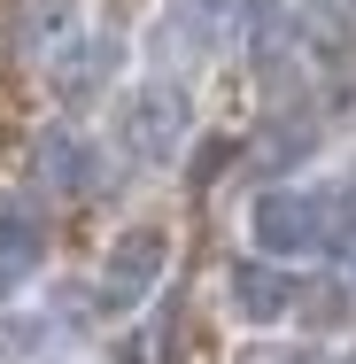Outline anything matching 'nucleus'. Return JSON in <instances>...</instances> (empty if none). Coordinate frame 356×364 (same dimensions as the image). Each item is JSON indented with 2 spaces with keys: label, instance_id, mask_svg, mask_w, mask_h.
Segmentation results:
<instances>
[{
  "label": "nucleus",
  "instance_id": "9d476101",
  "mask_svg": "<svg viewBox=\"0 0 356 364\" xmlns=\"http://www.w3.org/2000/svg\"><path fill=\"white\" fill-rule=\"evenodd\" d=\"M302 23L318 47H349L356 39V0H302Z\"/></svg>",
  "mask_w": 356,
  "mask_h": 364
},
{
  "label": "nucleus",
  "instance_id": "423d86ee",
  "mask_svg": "<svg viewBox=\"0 0 356 364\" xmlns=\"http://www.w3.org/2000/svg\"><path fill=\"white\" fill-rule=\"evenodd\" d=\"M39 256H47V225H39V210H31L23 194H0V294L16 287Z\"/></svg>",
  "mask_w": 356,
  "mask_h": 364
},
{
  "label": "nucleus",
  "instance_id": "7ed1b4c3",
  "mask_svg": "<svg viewBox=\"0 0 356 364\" xmlns=\"http://www.w3.org/2000/svg\"><path fill=\"white\" fill-rule=\"evenodd\" d=\"M186 132H194V109H186V93L178 85H140L132 101H124V117H117V140H124V155H140V163H171L178 147H186Z\"/></svg>",
  "mask_w": 356,
  "mask_h": 364
},
{
  "label": "nucleus",
  "instance_id": "f03ea898",
  "mask_svg": "<svg viewBox=\"0 0 356 364\" xmlns=\"http://www.w3.org/2000/svg\"><path fill=\"white\" fill-rule=\"evenodd\" d=\"M163 272H171V232L163 225L117 232L109 256H101V310H140L147 294L163 287Z\"/></svg>",
  "mask_w": 356,
  "mask_h": 364
},
{
  "label": "nucleus",
  "instance_id": "f257e3e1",
  "mask_svg": "<svg viewBox=\"0 0 356 364\" xmlns=\"http://www.w3.org/2000/svg\"><path fill=\"white\" fill-rule=\"evenodd\" d=\"M248 232L271 264H294V256H318V248L341 240V202H325L310 186H271V194H256Z\"/></svg>",
  "mask_w": 356,
  "mask_h": 364
},
{
  "label": "nucleus",
  "instance_id": "6e6552de",
  "mask_svg": "<svg viewBox=\"0 0 356 364\" xmlns=\"http://www.w3.org/2000/svg\"><path fill=\"white\" fill-rule=\"evenodd\" d=\"M225 8H232V0H171V8H163V47H171V55H202L217 39V23H225Z\"/></svg>",
  "mask_w": 356,
  "mask_h": 364
},
{
  "label": "nucleus",
  "instance_id": "0eeeda50",
  "mask_svg": "<svg viewBox=\"0 0 356 364\" xmlns=\"http://www.w3.org/2000/svg\"><path fill=\"white\" fill-rule=\"evenodd\" d=\"M117 63H124V47H117V39H70V47H63V63H55V93L77 109V101H93V93L117 77Z\"/></svg>",
  "mask_w": 356,
  "mask_h": 364
},
{
  "label": "nucleus",
  "instance_id": "1a4fd4ad",
  "mask_svg": "<svg viewBox=\"0 0 356 364\" xmlns=\"http://www.w3.org/2000/svg\"><path fill=\"white\" fill-rule=\"evenodd\" d=\"M77 31V0H31L23 8V47L31 55H63Z\"/></svg>",
  "mask_w": 356,
  "mask_h": 364
},
{
  "label": "nucleus",
  "instance_id": "f8f14e48",
  "mask_svg": "<svg viewBox=\"0 0 356 364\" xmlns=\"http://www.w3.org/2000/svg\"><path fill=\"white\" fill-rule=\"evenodd\" d=\"M349 364H356V349H349Z\"/></svg>",
  "mask_w": 356,
  "mask_h": 364
},
{
  "label": "nucleus",
  "instance_id": "20e7f679",
  "mask_svg": "<svg viewBox=\"0 0 356 364\" xmlns=\"http://www.w3.org/2000/svg\"><path fill=\"white\" fill-rule=\"evenodd\" d=\"M225 294H232V318H240V326H279V318H294V302H302L294 272H286V264H271V256L232 264Z\"/></svg>",
  "mask_w": 356,
  "mask_h": 364
},
{
  "label": "nucleus",
  "instance_id": "9b49d317",
  "mask_svg": "<svg viewBox=\"0 0 356 364\" xmlns=\"http://www.w3.org/2000/svg\"><path fill=\"white\" fill-rule=\"evenodd\" d=\"M240 364H325L318 349H248Z\"/></svg>",
  "mask_w": 356,
  "mask_h": 364
},
{
  "label": "nucleus",
  "instance_id": "39448f33",
  "mask_svg": "<svg viewBox=\"0 0 356 364\" xmlns=\"http://www.w3.org/2000/svg\"><path fill=\"white\" fill-rule=\"evenodd\" d=\"M31 178L47 186V194H85L93 178H101V163H93V140L77 132V124H47L39 140H31Z\"/></svg>",
  "mask_w": 356,
  "mask_h": 364
}]
</instances>
